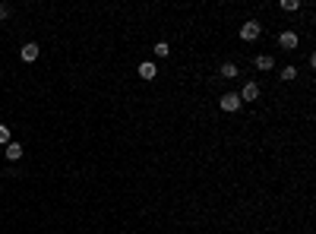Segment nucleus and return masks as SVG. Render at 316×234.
<instances>
[{
	"instance_id": "9d476101",
	"label": "nucleus",
	"mask_w": 316,
	"mask_h": 234,
	"mask_svg": "<svg viewBox=\"0 0 316 234\" xmlns=\"http://www.w3.org/2000/svg\"><path fill=\"white\" fill-rule=\"evenodd\" d=\"M152 54H155V57H161V60H171V54H174V51H171V41H168V38L155 41V45H152Z\"/></svg>"
},
{
	"instance_id": "f03ea898",
	"label": "nucleus",
	"mask_w": 316,
	"mask_h": 234,
	"mask_svg": "<svg viewBox=\"0 0 316 234\" xmlns=\"http://www.w3.org/2000/svg\"><path fill=\"white\" fill-rule=\"evenodd\" d=\"M218 111H221V114H228V117L244 111V101L237 98V92H234V89H225V92L218 95Z\"/></svg>"
},
{
	"instance_id": "7ed1b4c3",
	"label": "nucleus",
	"mask_w": 316,
	"mask_h": 234,
	"mask_svg": "<svg viewBox=\"0 0 316 234\" xmlns=\"http://www.w3.org/2000/svg\"><path fill=\"white\" fill-rule=\"evenodd\" d=\"M275 45L282 51H288V54H294L297 48H301V35H297V29H282L278 38H275Z\"/></svg>"
},
{
	"instance_id": "423d86ee",
	"label": "nucleus",
	"mask_w": 316,
	"mask_h": 234,
	"mask_svg": "<svg viewBox=\"0 0 316 234\" xmlns=\"http://www.w3.org/2000/svg\"><path fill=\"white\" fill-rule=\"evenodd\" d=\"M275 51H263V54H256V57H253V67L259 70V73H272V70H275Z\"/></svg>"
},
{
	"instance_id": "4468645a",
	"label": "nucleus",
	"mask_w": 316,
	"mask_h": 234,
	"mask_svg": "<svg viewBox=\"0 0 316 234\" xmlns=\"http://www.w3.org/2000/svg\"><path fill=\"white\" fill-rule=\"evenodd\" d=\"M10 16H13V7H10V4H0V23L10 19Z\"/></svg>"
},
{
	"instance_id": "f257e3e1",
	"label": "nucleus",
	"mask_w": 316,
	"mask_h": 234,
	"mask_svg": "<svg viewBox=\"0 0 316 234\" xmlns=\"http://www.w3.org/2000/svg\"><path fill=\"white\" fill-rule=\"evenodd\" d=\"M263 29H266V26L259 23L256 16H247V19L237 26V38L244 41V45H253V41H259V35H263Z\"/></svg>"
},
{
	"instance_id": "ddd939ff",
	"label": "nucleus",
	"mask_w": 316,
	"mask_h": 234,
	"mask_svg": "<svg viewBox=\"0 0 316 234\" xmlns=\"http://www.w3.org/2000/svg\"><path fill=\"white\" fill-rule=\"evenodd\" d=\"M10 127H7V123H0V146H7V142H10Z\"/></svg>"
},
{
	"instance_id": "0eeeda50",
	"label": "nucleus",
	"mask_w": 316,
	"mask_h": 234,
	"mask_svg": "<svg viewBox=\"0 0 316 234\" xmlns=\"http://www.w3.org/2000/svg\"><path fill=\"white\" fill-rule=\"evenodd\" d=\"M136 76H139L142 82H155V79H158V67H155L152 60H139V63H136Z\"/></svg>"
},
{
	"instance_id": "f8f14e48",
	"label": "nucleus",
	"mask_w": 316,
	"mask_h": 234,
	"mask_svg": "<svg viewBox=\"0 0 316 234\" xmlns=\"http://www.w3.org/2000/svg\"><path fill=\"white\" fill-rule=\"evenodd\" d=\"M301 7H304L301 0H282V4H278V10H282V13H297Z\"/></svg>"
},
{
	"instance_id": "6e6552de",
	"label": "nucleus",
	"mask_w": 316,
	"mask_h": 234,
	"mask_svg": "<svg viewBox=\"0 0 316 234\" xmlns=\"http://www.w3.org/2000/svg\"><path fill=\"white\" fill-rule=\"evenodd\" d=\"M38 54H41L38 41H26V45L19 48V57H23L26 63H35V60H38Z\"/></svg>"
},
{
	"instance_id": "9b49d317",
	"label": "nucleus",
	"mask_w": 316,
	"mask_h": 234,
	"mask_svg": "<svg viewBox=\"0 0 316 234\" xmlns=\"http://www.w3.org/2000/svg\"><path fill=\"white\" fill-rule=\"evenodd\" d=\"M4 155H7V161H19L23 158V146H19V142H7V146H4Z\"/></svg>"
},
{
	"instance_id": "20e7f679",
	"label": "nucleus",
	"mask_w": 316,
	"mask_h": 234,
	"mask_svg": "<svg viewBox=\"0 0 316 234\" xmlns=\"http://www.w3.org/2000/svg\"><path fill=\"white\" fill-rule=\"evenodd\" d=\"M237 98H240V101H247V104H253V101H259V98H263V86H259V82H253V79H247L244 86H240Z\"/></svg>"
},
{
	"instance_id": "1a4fd4ad",
	"label": "nucleus",
	"mask_w": 316,
	"mask_h": 234,
	"mask_svg": "<svg viewBox=\"0 0 316 234\" xmlns=\"http://www.w3.org/2000/svg\"><path fill=\"white\" fill-rule=\"evenodd\" d=\"M297 76H301V70H297V63H288V67H282V73H278V82H297Z\"/></svg>"
},
{
	"instance_id": "39448f33",
	"label": "nucleus",
	"mask_w": 316,
	"mask_h": 234,
	"mask_svg": "<svg viewBox=\"0 0 316 234\" xmlns=\"http://www.w3.org/2000/svg\"><path fill=\"white\" fill-rule=\"evenodd\" d=\"M215 73H218L221 82H234V79L240 76V67H237L234 60H221V63L215 67Z\"/></svg>"
}]
</instances>
